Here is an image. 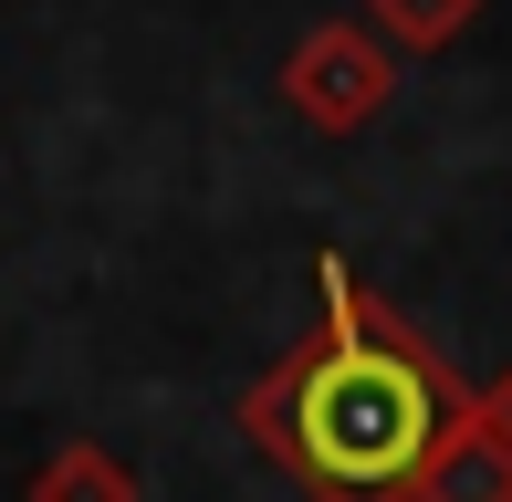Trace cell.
<instances>
[{
    "mask_svg": "<svg viewBox=\"0 0 512 502\" xmlns=\"http://www.w3.org/2000/svg\"><path fill=\"white\" fill-rule=\"evenodd\" d=\"M356 21L387 42V53H439L481 21V0H356Z\"/></svg>",
    "mask_w": 512,
    "mask_h": 502,
    "instance_id": "cell-5",
    "label": "cell"
},
{
    "mask_svg": "<svg viewBox=\"0 0 512 502\" xmlns=\"http://www.w3.org/2000/svg\"><path fill=\"white\" fill-rule=\"evenodd\" d=\"M481 419H492V429H502V450H512V367H502L492 387H481Z\"/></svg>",
    "mask_w": 512,
    "mask_h": 502,
    "instance_id": "cell-6",
    "label": "cell"
},
{
    "mask_svg": "<svg viewBox=\"0 0 512 502\" xmlns=\"http://www.w3.org/2000/svg\"><path fill=\"white\" fill-rule=\"evenodd\" d=\"M387 95H398V53H387V42L366 32L356 11H345V21H314V32L283 53V105H293L314 136H356V126H377Z\"/></svg>",
    "mask_w": 512,
    "mask_h": 502,
    "instance_id": "cell-2",
    "label": "cell"
},
{
    "mask_svg": "<svg viewBox=\"0 0 512 502\" xmlns=\"http://www.w3.org/2000/svg\"><path fill=\"white\" fill-rule=\"evenodd\" d=\"M314 335L241 387V440L304 502H418V471L471 408L439 346L356 283L345 251H314Z\"/></svg>",
    "mask_w": 512,
    "mask_h": 502,
    "instance_id": "cell-1",
    "label": "cell"
},
{
    "mask_svg": "<svg viewBox=\"0 0 512 502\" xmlns=\"http://www.w3.org/2000/svg\"><path fill=\"white\" fill-rule=\"evenodd\" d=\"M21 502H147V492H136V471L115 461L105 440H63L53 461L21 482Z\"/></svg>",
    "mask_w": 512,
    "mask_h": 502,
    "instance_id": "cell-4",
    "label": "cell"
},
{
    "mask_svg": "<svg viewBox=\"0 0 512 502\" xmlns=\"http://www.w3.org/2000/svg\"><path fill=\"white\" fill-rule=\"evenodd\" d=\"M418 502H512V450H502V429L481 419V387H471V408L450 419V440L429 450Z\"/></svg>",
    "mask_w": 512,
    "mask_h": 502,
    "instance_id": "cell-3",
    "label": "cell"
}]
</instances>
